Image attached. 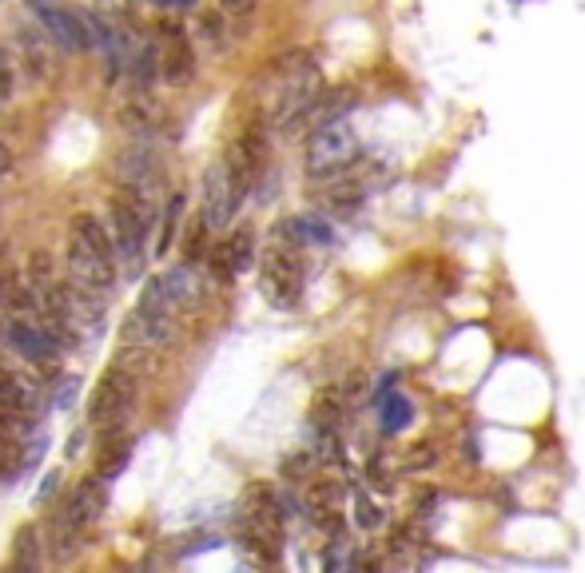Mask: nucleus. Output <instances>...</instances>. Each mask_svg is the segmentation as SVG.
<instances>
[{"mask_svg":"<svg viewBox=\"0 0 585 573\" xmlns=\"http://www.w3.org/2000/svg\"><path fill=\"white\" fill-rule=\"evenodd\" d=\"M41 530L36 526H24L21 533H16V562L29 565V570H36L41 565Z\"/></svg>","mask_w":585,"mask_h":573,"instance_id":"obj_21","label":"nucleus"},{"mask_svg":"<svg viewBox=\"0 0 585 573\" xmlns=\"http://www.w3.org/2000/svg\"><path fill=\"white\" fill-rule=\"evenodd\" d=\"M164 283H167V291L176 295V302L184 307V311H191V307L203 299V291H208L196 272V263H188V260L179 263V267H172V272L164 275Z\"/></svg>","mask_w":585,"mask_h":573,"instance_id":"obj_18","label":"nucleus"},{"mask_svg":"<svg viewBox=\"0 0 585 573\" xmlns=\"http://www.w3.org/2000/svg\"><path fill=\"white\" fill-rule=\"evenodd\" d=\"M136 315L144 319L147 331L156 334L164 346L176 339V327H179V315H184V307L176 302V295L167 291L164 275H156V279L144 283V291H140V302H136Z\"/></svg>","mask_w":585,"mask_h":573,"instance_id":"obj_11","label":"nucleus"},{"mask_svg":"<svg viewBox=\"0 0 585 573\" xmlns=\"http://www.w3.org/2000/svg\"><path fill=\"white\" fill-rule=\"evenodd\" d=\"M303 260L295 247H267L260 260V291L272 307H295L303 295Z\"/></svg>","mask_w":585,"mask_h":573,"instance_id":"obj_8","label":"nucleus"},{"mask_svg":"<svg viewBox=\"0 0 585 573\" xmlns=\"http://www.w3.org/2000/svg\"><path fill=\"white\" fill-rule=\"evenodd\" d=\"M323 73L314 68L311 60H299V64H283V76H279V88L272 92L267 100V124L275 132H295V128L311 120L323 104Z\"/></svg>","mask_w":585,"mask_h":573,"instance_id":"obj_3","label":"nucleus"},{"mask_svg":"<svg viewBox=\"0 0 585 573\" xmlns=\"http://www.w3.org/2000/svg\"><path fill=\"white\" fill-rule=\"evenodd\" d=\"M104 506H108V482L96 474V478H84L80 486L68 494V502H64L60 510L73 526H80V530L88 533L96 521L104 518Z\"/></svg>","mask_w":585,"mask_h":573,"instance_id":"obj_15","label":"nucleus"},{"mask_svg":"<svg viewBox=\"0 0 585 573\" xmlns=\"http://www.w3.org/2000/svg\"><path fill=\"white\" fill-rule=\"evenodd\" d=\"M16 80H21V64L12 60V53L0 44V108L12 104V96H16Z\"/></svg>","mask_w":585,"mask_h":573,"instance_id":"obj_20","label":"nucleus"},{"mask_svg":"<svg viewBox=\"0 0 585 573\" xmlns=\"http://www.w3.org/2000/svg\"><path fill=\"white\" fill-rule=\"evenodd\" d=\"M179 211H184V199H172L164 211V228H159V243H156V255H167V247H172V240H176V228H179Z\"/></svg>","mask_w":585,"mask_h":573,"instance_id":"obj_22","label":"nucleus"},{"mask_svg":"<svg viewBox=\"0 0 585 573\" xmlns=\"http://www.w3.org/2000/svg\"><path fill=\"white\" fill-rule=\"evenodd\" d=\"M41 383L16 371H0V415H36Z\"/></svg>","mask_w":585,"mask_h":573,"instance_id":"obj_16","label":"nucleus"},{"mask_svg":"<svg viewBox=\"0 0 585 573\" xmlns=\"http://www.w3.org/2000/svg\"><path fill=\"white\" fill-rule=\"evenodd\" d=\"M156 9H167V12H191L196 9V0H152Z\"/></svg>","mask_w":585,"mask_h":573,"instance_id":"obj_25","label":"nucleus"},{"mask_svg":"<svg viewBox=\"0 0 585 573\" xmlns=\"http://www.w3.org/2000/svg\"><path fill=\"white\" fill-rule=\"evenodd\" d=\"M358 164V132L351 128L346 115L319 120L307 140V176L311 179H334L346 176Z\"/></svg>","mask_w":585,"mask_h":573,"instance_id":"obj_5","label":"nucleus"},{"mask_svg":"<svg viewBox=\"0 0 585 573\" xmlns=\"http://www.w3.org/2000/svg\"><path fill=\"white\" fill-rule=\"evenodd\" d=\"M16 44H21V53H24L21 64L29 68L32 76H36V80H44V76L53 73V56H56L60 44H56L48 32L44 29H21L16 32Z\"/></svg>","mask_w":585,"mask_h":573,"instance_id":"obj_17","label":"nucleus"},{"mask_svg":"<svg viewBox=\"0 0 585 573\" xmlns=\"http://www.w3.org/2000/svg\"><path fill=\"white\" fill-rule=\"evenodd\" d=\"M255 9H260V0H220V12L228 21H247L255 16Z\"/></svg>","mask_w":585,"mask_h":573,"instance_id":"obj_24","label":"nucleus"},{"mask_svg":"<svg viewBox=\"0 0 585 573\" xmlns=\"http://www.w3.org/2000/svg\"><path fill=\"white\" fill-rule=\"evenodd\" d=\"M12 164H16V159H12V152L4 144H0V179H9L12 176Z\"/></svg>","mask_w":585,"mask_h":573,"instance_id":"obj_26","label":"nucleus"},{"mask_svg":"<svg viewBox=\"0 0 585 573\" xmlns=\"http://www.w3.org/2000/svg\"><path fill=\"white\" fill-rule=\"evenodd\" d=\"M29 12H32V21L60 44L64 53H88V48H96L88 12L68 9L60 0H29Z\"/></svg>","mask_w":585,"mask_h":573,"instance_id":"obj_9","label":"nucleus"},{"mask_svg":"<svg viewBox=\"0 0 585 573\" xmlns=\"http://www.w3.org/2000/svg\"><path fill=\"white\" fill-rule=\"evenodd\" d=\"M12 295H16V275L0 267V334H4V327L12 319Z\"/></svg>","mask_w":585,"mask_h":573,"instance_id":"obj_23","label":"nucleus"},{"mask_svg":"<svg viewBox=\"0 0 585 573\" xmlns=\"http://www.w3.org/2000/svg\"><path fill=\"white\" fill-rule=\"evenodd\" d=\"M4 339L24 363L32 366H56L60 363V351H64V339L56 331L41 323V319H24V315H12L9 327H4Z\"/></svg>","mask_w":585,"mask_h":573,"instance_id":"obj_10","label":"nucleus"},{"mask_svg":"<svg viewBox=\"0 0 585 573\" xmlns=\"http://www.w3.org/2000/svg\"><path fill=\"white\" fill-rule=\"evenodd\" d=\"M240 538L260 562H275L283 550V506L272 486H251L243 494Z\"/></svg>","mask_w":585,"mask_h":573,"instance_id":"obj_6","label":"nucleus"},{"mask_svg":"<svg viewBox=\"0 0 585 573\" xmlns=\"http://www.w3.org/2000/svg\"><path fill=\"white\" fill-rule=\"evenodd\" d=\"M64 263H68V279L112 295L115 272H120V260H115V235L96 216H76L73 223H68Z\"/></svg>","mask_w":585,"mask_h":573,"instance_id":"obj_1","label":"nucleus"},{"mask_svg":"<svg viewBox=\"0 0 585 573\" xmlns=\"http://www.w3.org/2000/svg\"><path fill=\"white\" fill-rule=\"evenodd\" d=\"M223 159H228L231 172H235V176H240L247 188H255V179H260L263 167H267V128H263V124H247L240 136L228 144Z\"/></svg>","mask_w":585,"mask_h":573,"instance_id":"obj_12","label":"nucleus"},{"mask_svg":"<svg viewBox=\"0 0 585 573\" xmlns=\"http://www.w3.org/2000/svg\"><path fill=\"white\" fill-rule=\"evenodd\" d=\"M247 191L251 188L231 172L228 159H216V164L203 172V219H208V228L228 231L231 223H235V216H240Z\"/></svg>","mask_w":585,"mask_h":573,"instance_id":"obj_7","label":"nucleus"},{"mask_svg":"<svg viewBox=\"0 0 585 573\" xmlns=\"http://www.w3.org/2000/svg\"><path fill=\"white\" fill-rule=\"evenodd\" d=\"M128 462H132V438L108 434L104 447H100V454H96V474H100L104 482H112V478L124 474Z\"/></svg>","mask_w":585,"mask_h":573,"instance_id":"obj_19","label":"nucleus"},{"mask_svg":"<svg viewBox=\"0 0 585 573\" xmlns=\"http://www.w3.org/2000/svg\"><path fill=\"white\" fill-rule=\"evenodd\" d=\"M136 398H140V375H132L128 366L112 363L100 375V383L92 386L88 398V427L100 438L108 434H124V427L136 415Z\"/></svg>","mask_w":585,"mask_h":573,"instance_id":"obj_4","label":"nucleus"},{"mask_svg":"<svg viewBox=\"0 0 585 573\" xmlns=\"http://www.w3.org/2000/svg\"><path fill=\"white\" fill-rule=\"evenodd\" d=\"M156 228V199L140 184H120L112 196V235L120 275L140 279L147 263V235Z\"/></svg>","mask_w":585,"mask_h":573,"instance_id":"obj_2","label":"nucleus"},{"mask_svg":"<svg viewBox=\"0 0 585 573\" xmlns=\"http://www.w3.org/2000/svg\"><path fill=\"white\" fill-rule=\"evenodd\" d=\"M159 76H164L172 88H184V84L196 80V53H191L188 36H184L176 24H164V41H159Z\"/></svg>","mask_w":585,"mask_h":573,"instance_id":"obj_14","label":"nucleus"},{"mask_svg":"<svg viewBox=\"0 0 585 573\" xmlns=\"http://www.w3.org/2000/svg\"><path fill=\"white\" fill-rule=\"evenodd\" d=\"M211 255V279H220V283H231L240 272H247L251 260H255V231L251 228H235L228 231L216 247L208 251Z\"/></svg>","mask_w":585,"mask_h":573,"instance_id":"obj_13","label":"nucleus"}]
</instances>
